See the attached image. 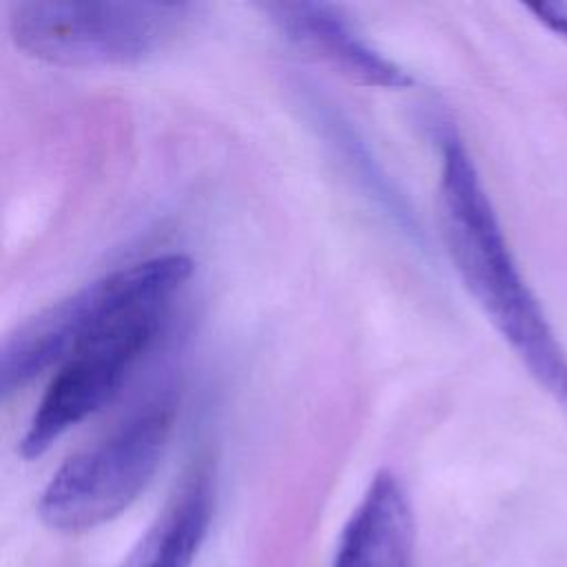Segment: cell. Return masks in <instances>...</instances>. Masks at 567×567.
<instances>
[{
  "label": "cell",
  "instance_id": "cell-1",
  "mask_svg": "<svg viewBox=\"0 0 567 567\" xmlns=\"http://www.w3.org/2000/svg\"><path fill=\"white\" fill-rule=\"evenodd\" d=\"M439 142V215L452 264L518 361L567 408V352L512 255L465 144L454 131Z\"/></svg>",
  "mask_w": 567,
  "mask_h": 567
},
{
  "label": "cell",
  "instance_id": "cell-2",
  "mask_svg": "<svg viewBox=\"0 0 567 567\" xmlns=\"http://www.w3.org/2000/svg\"><path fill=\"white\" fill-rule=\"evenodd\" d=\"M186 2L22 0L9 7L13 42L60 66H131L164 51L193 20Z\"/></svg>",
  "mask_w": 567,
  "mask_h": 567
},
{
  "label": "cell",
  "instance_id": "cell-3",
  "mask_svg": "<svg viewBox=\"0 0 567 567\" xmlns=\"http://www.w3.org/2000/svg\"><path fill=\"white\" fill-rule=\"evenodd\" d=\"M173 421L175 399L162 394L69 456L38 498L44 525L62 534H82L128 509L155 476Z\"/></svg>",
  "mask_w": 567,
  "mask_h": 567
},
{
  "label": "cell",
  "instance_id": "cell-4",
  "mask_svg": "<svg viewBox=\"0 0 567 567\" xmlns=\"http://www.w3.org/2000/svg\"><path fill=\"white\" fill-rule=\"evenodd\" d=\"M190 272L193 261L186 255L151 257L117 268L27 319L2 343V396L20 392L42 372L60 365L84 339L135 301L153 292L179 290Z\"/></svg>",
  "mask_w": 567,
  "mask_h": 567
},
{
  "label": "cell",
  "instance_id": "cell-5",
  "mask_svg": "<svg viewBox=\"0 0 567 567\" xmlns=\"http://www.w3.org/2000/svg\"><path fill=\"white\" fill-rule=\"evenodd\" d=\"M175 295L164 290L135 301L60 363L20 441L24 458L42 456L117 394L135 361L162 330Z\"/></svg>",
  "mask_w": 567,
  "mask_h": 567
},
{
  "label": "cell",
  "instance_id": "cell-6",
  "mask_svg": "<svg viewBox=\"0 0 567 567\" xmlns=\"http://www.w3.org/2000/svg\"><path fill=\"white\" fill-rule=\"evenodd\" d=\"M264 11L295 47L323 60L350 82L381 89L414 84V78L377 51L334 4L303 0L266 2Z\"/></svg>",
  "mask_w": 567,
  "mask_h": 567
},
{
  "label": "cell",
  "instance_id": "cell-7",
  "mask_svg": "<svg viewBox=\"0 0 567 567\" xmlns=\"http://www.w3.org/2000/svg\"><path fill=\"white\" fill-rule=\"evenodd\" d=\"M416 545L412 503L399 476L381 470L341 529L332 567H410Z\"/></svg>",
  "mask_w": 567,
  "mask_h": 567
},
{
  "label": "cell",
  "instance_id": "cell-8",
  "mask_svg": "<svg viewBox=\"0 0 567 567\" xmlns=\"http://www.w3.org/2000/svg\"><path fill=\"white\" fill-rule=\"evenodd\" d=\"M210 474L195 470L120 567H193L213 520Z\"/></svg>",
  "mask_w": 567,
  "mask_h": 567
},
{
  "label": "cell",
  "instance_id": "cell-9",
  "mask_svg": "<svg viewBox=\"0 0 567 567\" xmlns=\"http://www.w3.org/2000/svg\"><path fill=\"white\" fill-rule=\"evenodd\" d=\"M525 9L554 35L567 42V2H534Z\"/></svg>",
  "mask_w": 567,
  "mask_h": 567
}]
</instances>
